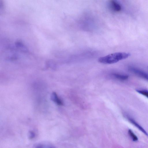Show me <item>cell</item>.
Masks as SVG:
<instances>
[{"label": "cell", "mask_w": 148, "mask_h": 148, "mask_svg": "<svg viewBox=\"0 0 148 148\" xmlns=\"http://www.w3.org/2000/svg\"><path fill=\"white\" fill-rule=\"evenodd\" d=\"M130 53L125 52H116L100 58L98 62L104 64H111L127 58L130 56Z\"/></svg>", "instance_id": "cell-1"}, {"label": "cell", "mask_w": 148, "mask_h": 148, "mask_svg": "<svg viewBox=\"0 0 148 148\" xmlns=\"http://www.w3.org/2000/svg\"><path fill=\"white\" fill-rule=\"evenodd\" d=\"M108 5L110 9L114 12H119L121 10L122 7L121 5L116 1H110Z\"/></svg>", "instance_id": "cell-2"}, {"label": "cell", "mask_w": 148, "mask_h": 148, "mask_svg": "<svg viewBox=\"0 0 148 148\" xmlns=\"http://www.w3.org/2000/svg\"><path fill=\"white\" fill-rule=\"evenodd\" d=\"M129 69L136 75L148 81V74L134 67H130Z\"/></svg>", "instance_id": "cell-3"}, {"label": "cell", "mask_w": 148, "mask_h": 148, "mask_svg": "<svg viewBox=\"0 0 148 148\" xmlns=\"http://www.w3.org/2000/svg\"><path fill=\"white\" fill-rule=\"evenodd\" d=\"M126 118L128 121L135 127H137L140 131L144 133L147 136H148V134L145 130L137 122H136L134 119L128 116H126Z\"/></svg>", "instance_id": "cell-4"}, {"label": "cell", "mask_w": 148, "mask_h": 148, "mask_svg": "<svg viewBox=\"0 0 148 148\" xmlns=\"http://www.w3.org/2000/svg\"><path fill=\"white\" fill-rule=\"evenodd\" d=\"M51 99L53 101L59 105L62 106L63 105L62 101L55 92H53L52 93Z\"/></svg>", "instance_id": "cell-5"}, {"label": "cell", "mask_w": 148, "mask_h": 148, "mask_svg": "<svg viewBox=\"0 0 148 148\" xmlns=\"http://www.w3.org/2000/svg\"><path fill=\"white\" fill-rule=\"evenodd\" d=\"M35 148H56V147L50 144L41 143L36 144L35 146Z\"/></svg>", "instance_id": "cell-6"}, {"label": "cell", "mask_w": 148, "mask_h": 148, "mask_svg": "<svg viewBox=\"0 0 148 148\" xmlns=\"http://www.w3.org/2000/svg\"><path fill=\"white\" fill-rule=\"evenodd\" d=\"M112 75L114 77L120 80H126L128 78V76L127 75H122L116 73H113Z\"/></svg>", "instance_id": "cell-7"}, {"label": "cell", "mask_w": 148, "mask_h": 148, "mask_svg": "<svg viewBox=\"0 0 148 148\" xmlns=\"http://www.w3.org/2000/svg\"><path fill=\"white\" fill-rule=\"evenodd\" d=\"M128 134L132 139L134 141H136L138 140V138L137 136L134 134L133 131L131 129H129L128 131Z\"/></svg>", "instance_id": "cell-8"}, {"label": "cell", "mask_w": 148, "mask_h": 148, "mask_svg": "<svg viewBox=\"0 0 148 148\" xmlns=\"http://www.w3.org/2000/svg\"><path fill=\"white\" fill-rule=\"evenodd\" d=\"M136 91L138 93L145 96L148 98V91L145 90H136Z\"/></svg>", "instance_id": "cell-9"}]
</instances>
